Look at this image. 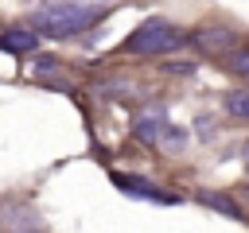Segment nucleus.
<instances>
[{
	"instance_id": "obj_1",
	"label": "nucleus",
	"mask_w": 249,
	"mask_h": 233,
	"mask_svg": "<svg viewBox=\"0 0 249 233\" xmlns=\"http://www.w3.org/2000/svg\"><path fill=\"white\" fill-rule=\"evenodd\" d=\"M97 19H101V8L97 4H82V0H62V4H47V8L31 12V27L43 31V35H54V39L78 35V31L93 27Z\"/></svg>"
},
{
	"instance_id": "obj_2",
	"label": "nucleus",
	"mask_w": 249,
	"mask_h": 233,
	"mask_svg": "<svg viewBox=\"0 0 249 233\" xmlns=\"http://www.w3.org/2000/svg\"><path fill=\"white\" fill-rule=\"evenodd\" d=\"M183 43V35L167 23V19H148V23H140L136 31H132V39L124 43L128 50H136V54H160V50H171V47H179Z\"/></svg>"
},
{
	"instance_id": "obj_3",
	"label": "nucleus",
	"mask_w": 249,
	"mask_h": 233,
	"mask_svg": "<svg viewBox=\"0 0 249 233\" xmlns=\"http://www.w3.org/2000/svg\"><path fill=\"white\" fill-rule=\"evenodd\" d=\"M113 183L124 190V194H132V198H152V202H167V194H160L152 183H144V179H136V175H124V171H113Z\"/></svg>"
},
{
	"instance_id": "obj_4",
	"label": "nucleus",
	"mask_w": 249,
	"mask_h": 233,
	"mask_svg": "<svg viewBox=\"0 0 249 233\" xmlns=\"http://www.w3.org/2000/svg\"><path fill=\"white\" fill-rule=\"evenodd\" d=\"M163 128H167L163 109H148V113H140V116H136V136H140L144 144H160Z\"/></svg>"
},
{
	"instance_id": "obj_5",
	"label": "nucleus",
	"mask_w": 249,
	"mask_h": 233,
	"mask_svg": "<svg viewBox=\"0 0 249 233\" xmlns=\"http://www.w3.org/2000/svg\"><path fill=\"white\" fill-rule=\"evenodd\" d=\"M35 43H39V35H31V31H4V35H0V47H4V50H12V54L31 50Z\"/></svg>"
},
{
	"instance_id": "obj_6",
	"label": "nucleus",
	"mask_w": 249,
	"mask_h": 233,
	"mask_svg": "<svg viewBox=\"0 0 249 233\" xmlns=\"http://www.w3.org/2000/svg\"><path fill=\"white\" fill-rule=\"evenodd\" d=\"M198 47H202V50H214V54H222V50L233 54V35H230V31H202V35H198Z\"/></svg>"
},
{
	"instance_id": "obj_7",
	"label": "nucleus",
	"mask_w": 249,
	"mask_h": 233,
	"mask_svg": "<svg viewBox=\"0 0 249 233\" xmlns=\"http://www.w3.org/2000/svg\"><path fill=\"white\" fill-rule=\"evenodd\" d=\"M233 116H245L249 120V89H233V93H226V101H222Z\"/></svg>"
},
{
	"instance_id": "obj_8",
	"label": "nucleus",
	"mask_w": 249,
	"mask_h": 233,
	"mask_svg": "<svg viewBox=\"0 0 249 233\" xmlns=\"http://www.w3.org/2000/svg\"><path fill=\"white\" fill-rule=\"evenodd\" d=\"M183 144H187V136H183L175 124H167V128H163V136H160V148H163V151H179Z\"/></svg>"
},
{
	"instance_id": "obj_9",
	"label": "nucleus",
	"mask_w": 249,
	"mask_h": 233,
	"mask_svg": "<svg viewBox=\"0 0 249 233\" xmlns=\"http://www.w3.org/2000/svg\"><path fill=\"white\" fill-rule=\"evenodd\" d=\"M202 202H206V206H214V210H222V214H237V206H233V202H226V198H218V194H202Z\"/></svg>"
},
{
	"instance_id": "obj_10",
	"label": "nucleus",
	"mask_w": 249,
	"mask_h": 233,
	"mask_svg": "<svg viewBox=\"0 0 249 233\" xmlns=\"http://www.w3.org/2000/svg\"><path fill=\"white\" fill-rule=\"evenodd\" d=\"M245 167H249V144H245Z\"/></svg>"
}]
</instances>
